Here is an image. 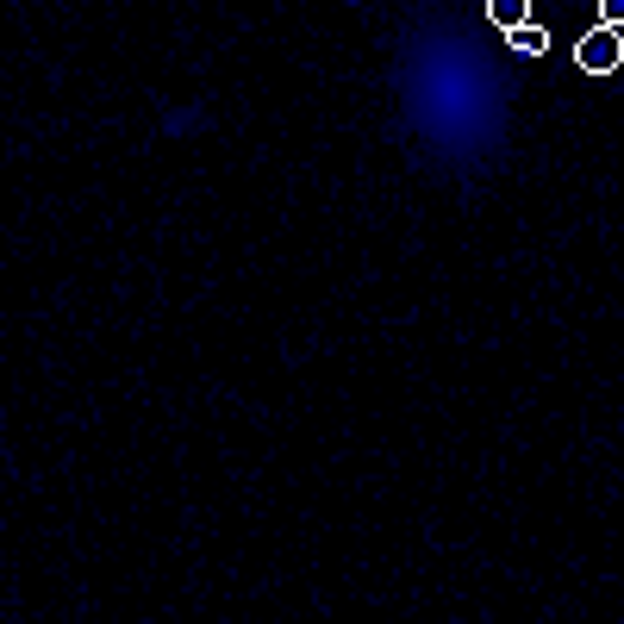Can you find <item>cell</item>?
<instances>
[{"label": "cell", "mask_w": 624, "mask_h": 624, "mask_svg": "<svg viewBox=\"0 0 624 624\" xmlns=\"http://www.w3.org/2000/svg\"><path fill=\"white\" fill-rule=\"evenodd\" d=\"M574 63L587 75H619L624 69V31L619 25H594V31L574 44Z\"/></svg>", "instance_id": "1"}, {"label": "cell", "mask_w": 624, "mask_h": 624, "mask_svg": "<svg viewBox=\"0 0 624 624\" xmlns=\"http://www.w3.org/2000/svg\"><path fill=\"white\" fill-rule=\"evenodd\" d=\"M506 44L519 50V56H549V31L531 20V25H519V31H506Z\"/></svg>", "instance_id": "3"}, {"label": "cell", "mask_w": 624, "mask_h": 624, "mask_svg": "<svg viewBox=\"0 0 624 624\" xmlns=\"http://www.w3.org/2000/svg\"><path fill=\"white\" fill-rule=\"evenodd\" d=\"M599 25H619L624 31V0H599Z\"/></svg>", "instance_id": "4"}, {"label": "cell", "mask_w": 624, "mask_h": 624, "mask_svg": "<svg viewBox=\"0 0 624 624\" xmlns=\"http://www.w3.org/2000/svg\"><path fill=\"white\" fill-rule=\"evenodd\" d=\"M487 20L499 31H519V25H531V0H487Z\"/></svg>", "instance_id": "2"}]
</instances>
